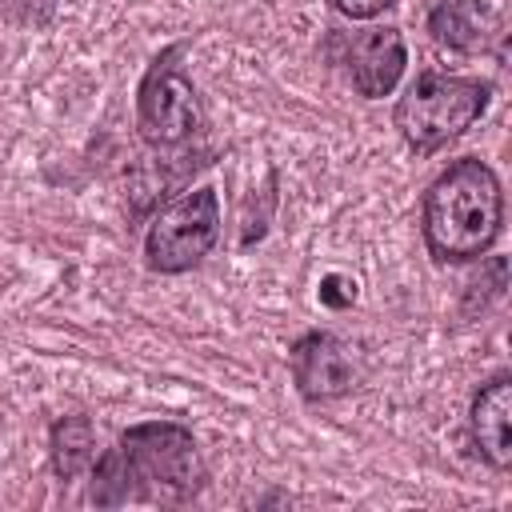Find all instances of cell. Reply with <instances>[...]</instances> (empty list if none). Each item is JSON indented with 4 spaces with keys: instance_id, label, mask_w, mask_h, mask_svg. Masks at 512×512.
Instances as JSON below:
<instances>
[{
    "instance_id": "cell-13",
    "label": "cell",
    "mask_w": 512,
    "mask_h": 512,
    "mask_svg": "<svg viewBox=\"0 0 512 512\" xmlns=\"http://www.w3.org/2000/svg\"><path fill=\"white\" fill-rule=\"evenodd\" d=\"M340 16H348V20H372V16H380V12H388L396 0H328Z\"/></svg>"
},
{
    "instance_id": "cell-8",
    "label": "cell",
    "mask_w": 512,
    "mask_h": 512,
    "mask_svg": "<svg viewBox=\"0 0 512 512\" xmlns=\"http://www.w3.org/2000/svg\"><path fill=\"white\" fill-rule=\"evenodd\" d=\"M468 440L488 468L496 472L512 468V376L508 372H496L476 388L468 404Z\"/></svg>"
},
{
    "instance_id": "cell-11",
    "label": "cell",
    "mask_w": 512,
    "mask_h": 512,
    "mask_svg": "<svg viewBox=\"0 0 512 512\" xmlns=\"http://www.w3.org/2000/svg\"><path fill=\"white\" fill-rule=\"evenodd\" d=\"M504 288H508V260H504V256H492V260L480 268V276L468 284V292H464V300H460V316L472 320V316L488 312V304L500 300Z\"/></svg>"
},
{
    "instance_id": "cell-6",
    "label": "cell",
    "mask_w": 512,
    "mask_h": 512,
    "mask_svg": "<svg viewBox=\"0 0 512 512\" xmlns=\"http://www.w3.org/2000/svg\"><path fill=\"white\" fill-rule=\"evenodd\" d=\"M288 368L296 380V392L308 404H324V400H340L356 388V364L352 352L340 336L332 332H304L292 348H288Z\"/></svg>"
},
{
    "instance_id": "cell-12",
    "label": "cell",
    "mask_w": 512,
    "mask_h": 512,
    "mask_svg": "<svg viewBox=\"0 0 512 512\" xmlns=\"http://www.w3.org/2000/svg\"><path fill=\"white\" fill-rule=\"evenodd\" d=\"M320 300H324L328 308H348V304L356 300V280H348V276H340V272L324 276V280H320Z\"/></svg>"
},
{
    "instance_id": "cell-7",
    "label": "cell",
    "mask_w": 512,
    "mask_h": 512,
    "mask_svg": "<svg viewBox=\"0 0 512 512\" xmlns=\"http://www.w3.org/2000/svg\"><path fill=\"white\" fill-rule=\"evenodd\" d=\"M404 64H408V44L400 28H364V32H352L344 44V72L356 96L364 100L388 96L400 84Z\"/></svg>"
},
{
    "instance_id": "cell-4",
    "label": "cell",
    "mask_w": 512,
    "mask_h": 512,
    "mask_svg": "<svg viewBox=\"0 0 512 512\" xmlns=\"http://www.w3.org/2000/svg\"><path fill=\"white\" fill-rule=\"evenodd\" d=\"M220 240V196L216 188L184 192L164 204L144 236V264L160 276H180L196 268Z\"/></svg>"
},
{
    "instance_id": "cell-10",
    "label": "cell",
    "mask_w": 512,
    "mask_h": 512,
    "mask_svg": "<svg viewBox=\"0 0 512 512\" xmlns=\"http://www.w3.org/2000/svg\"><path fill=\"white\" fill-rule=\"evenodd\" d=\"M48 460L60 480H76L96 464V428L88 416H56L48 428Z\"/></svg>"
},
{
    "instance_id": "cell-1",
    "label": "cell",
    "mask_w": 512,
    "mask_h": 512,
    "mask_svg": "<svg viewBox=\"0 0 512 512\" xmlns=\"http://www.w3.org/2000/svg\"><path fill=\"white\" fill-rule=\"evenodd\" d=\"M88 500L96 508H120L132 500L188 504L208 484V464L196 436L176 420H144L120 432L116 448L96 456Z\"/></svg>"
},
{
    "instance_id": "cell-2",
    "label": "cell",
    "mask_w": 512,
    "mask_h": 512,
    "mask_svg": "<svg viewBox=\"0 0 512 512\" xmlns=\"http://www.w3.org/2000/svg\"><path fill=\"white\" fill-rule=\"evenodd\" d=\"M420 228L436 264L480 260L504 232L500 176L476 156L452 160L424 192Z\"/></svg>"
},
{
    "instance_id": "cell-5",
    "label": "cell",
    "mask_w": 512,
    "mask_h": 512,
    "mask_svg": "<svg viewBox=\"0 0 512 512\" xmlns=\"http://www.w3.org/2000/svg\"><path fill=\"white\" fill-rule=\"evenodd\" d=\"M176 56H180V44L164 48L148 64V72L136 88V128L148 148H180L204 124L200 96H196L192 80L184 76V68L176 64Z\"/></svg>"
},
{
    "instance_id": "cell-3",
    "label": "cell",
    "mask_w": 512,
    "mask_h": 512,
    "mask_svg": "<svg viewBox=\"0 0 512 512\" xmlns=\"http://www.w3.org/2000/svg\"><path fill=\"white\" fill-rule=\"evenodd\" d=\"M488 100H492V84L480 76L420 72L408 84V92L396 100L392 124L412 152L432 156L456 136H464L484 116Z\"/></svg>"
},
{
    "instance_id": "cell-9",
    "label": "cell",
    "mask_w": 512,
    "mask_h": 512,
    "mask_svg": "<svg viewBox=\"0 0 512 512\" xmlns=\"http://www.w3.org/2000/svg\"><path fill=\"white\" fill-rule=\"evenodd\" d=\"M428 32L440 48L452 52H488L492 36L500 32V12L488 0H436L428 12Z\"/></svg>"
}]
</instances>
